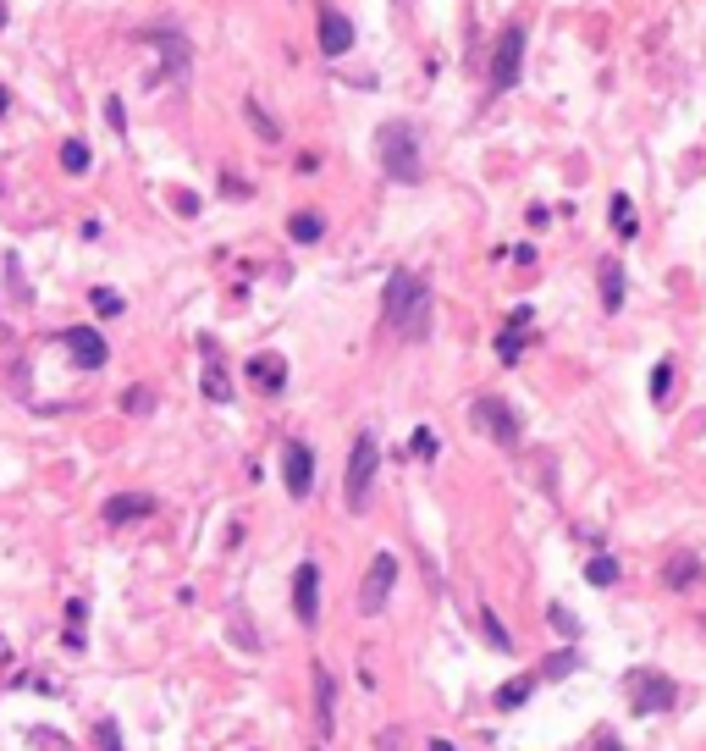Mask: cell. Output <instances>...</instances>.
<instances>
[{
	"label": "cell",
	"mask_w": 706,
	"mask_h": 751,
	"mask_svg": "<svg viewBox=\"0 0 706 751\" xmlns=\"http://www.w3.org/2000/svg\"><path fill=\"white\" fill-rule=\"evenodd\" d=\"M525 78V28L508 23L497 34V50H491V94H508Z\"/></svg>",
	"instance_id": "obj_5"
},
{
	"label": "cell",
	"mask_w": 706,
	"mask_h": 751,
	"mask_svg": "<svg viewBox=\"0 0 706 751\" xmlns=\"http://www.w3.org/2000/svg\"><path fill=\"white\" fill-rule=\"evenodd\" d=\"M475 426L491 437V442H503V448H519V437H525V420H519V409L508 403V398H497V392H480L475 398Z\"/></svg>",
	"instance_id": "obj_4"
},
{
	"label": "cell",
	"mask_w": 706,
	"mask_h": 751,
	"mask_svg": "<svg viewBox=\"0 0 706 751\" xmlns=\"http://www.w3.org/2000/svg\"><path fill=\"white\" fill-rule=\"evenodd\" d=\"M376 469H381V442H376V431H359L353 453H348V469H342V503L353 519H365L376 503Z\"/></svg>",
	"instance_id": "obj_2"
},
{
	"label": "cell",
	"mask_w": 706,
	"mask_h": 751,
	"mask_svg": "<svg viewBox=\"0 0 706 751\" xmlns=\"http://www.w3.org/2000/svg\"><path fill=\"white\" fill-rule=\"evenodd\" d=\"M144 514H155V498H144V492L105 498V509H100V519H105V525H127V519H144Z\"/></svg>",
	"instance_id": "obj_15"
},
{
	"label": "cell",
	"mask_w": 706,
	"mask_h": 751,
	"mask_svg": "<svg viewBox=\"0 0 706 751\" xmlns=\"http://www.w3.org/2000/svg\"><path fill=\"white\" fill-rule=\"evenodd\" d=\"M61 172H73V177L89 172V144H83V139H66V144H61Z\"/></svg>",
	"instance_id": "obj_24"
},
{
	"label": "cell",
	"mask_w": 706,
	"mask_h": 751,
	"mask_svg": "<svg viewBox=\"0 0 706 751\" xmlns=\"http://www.w3.org/2000/svg\"><path fill=\"white\" fill-rule=\"evenodd\" d=\"M243 111H249V122H254V133H260V139H270V144L281 139V127H276V122L260 111V100H243Z\"/></svg>",
	"instance_id": "obj_27"
},
{
	"label": "cell",
	"mask_w": 706,
	"mask_h": 751,
	"mask_svg": "<svg viewBox=\"0 0 706 751\" xmlns=\"http://www.w3.org/2000/svg\"><path fill=\"white\" fill-rule=\"evenodd\" d=\"M288 238H293V243H320V238H326V222H320L315 211H299V216L288 222Z\"/></svg>",
	"instance_id": "obj_20"
},
{
	"label": "cell",
	"mask_w": 706,
	"mask_h": 751,
	"mask_svg": "<svg viewBox=\"0 0 706 751\" xmlns=\"http://www.w3.org/2000/svg\"><path fill=\"white\" fill-rule=\"evenodd\" d=\"M381 166L397 183H419V133L408 122H387L381 127Z\"/></svg>",
	"instance_id": "obj_3"
},
{
	"label": "cell",
	"mask_w": 706,
	"mask_h": 751,
	"mask_svg": "<svg viewBox=\"0 0 706 751\" xmlns=\"http://www.w3.org/2000/svg\"><path fill=\"white\" fill-rule=\"evenodd\" d=\"M249 381H254L265 398H276L281 387H288V360H281V354H254V360H249Z\"/></svg>",
	"instance_id": "obj_13"
},
{
	"label": "cell",
	"mask_w": 706,
	"mask_h": 751,
	"mask_svg": "<svg viewBox=\"0 0 706 751\" xmlns=\"http://www.w3.org/2000/svg\"><path fill=\"white\" fill-rule=\"evenodd\" d=\"M293 619L304 630L320 625V564H309V558L293 569Z\"/></svg>",
	"instance_id": "obj_9"
},
{
	"label": "cell",
	"mask_w": 706,
	"mask_h": 751,
	"mask_svg": "<svg viewBox=\"0 0 706 751\" xmlns=\"http://www.w3.org/2000/svg\"><path fill=\"white\" fill-rule=\"evenodd\" d=\"M94 310H100V315H122V299H116L111 288H94Z\"/></svg>",
	"instance_id": "obj_33"
},
{
	"label": "cell",
	"mask_w": 706,
	"mask_h": 751,
	"mask_svg": "<svg viewBox=\"0 0 706 751\" xmlns=\"http://www.w3.org/2000/svg\"><path fill=\"white\" fill-rule=\"evenodd\" d=\"M392 586H397V553H376L370 569H365V586H359V613H365V619H381V613H387Z\"/></svg>",
	"instance_id": "obj_6"
},
{
	"label": "cell",
	"mask_w": 706,
	"mask_h": 751,
	"mask_svg": "<svg viewBox=\"0 0 706 751\" xmlns=\"http://www.w3.org/2000/svg\"><path fill=\"white\" fill-rule=\"evenodd\" d=\"M309 751H320V746H309Z\"/></svg>",
	"instance_id": "obj_38"
},
{
	"label": "cell",
	"mask_w": 706,
	"mask_h": 751,
	"mask_svg": "<svg viewBox=\"0 0 706 751\" xmlns=\"http://www.w3.org/2000/svg\"><path fill=\"white\" fill-rule=\"evenodd\" d=\"M607 216H613V232H618L623 243H629V238H641V222H634V199H629V193H613Z\"/></svg>",
	"instance_id": "obj_19"
},
{
	"label": "cell",
	"mask_w": 706,
	"mask_h": 751,
	"mask_svg": "<svg viewBox=\"0 0 706 751\" xmlns=\"http://www.w3.org/2000/svg\"><path fill=\"white\" fill-rule=\"evenodd\" d=\"M596 282H602V310L618 315V310H623V265H618V260H602V265H596Z\"/></svg>",
	"instance_id": "obj_17"
},
{
	"label": "cell",
	"mask_w": 706,
	"mask_h": 751,
	"mask_svg": "<svg viewBox=\"0 0 706 751\" xmlns=\"http://www.w3.org/2000/svg\"><path fill=\"white\" fill-rule=\"evenodd\" d=\"M309 674H315V724H320V735H331L337 729V679L320 657L309 663Z\"/></svg>",
	"instance_id": "obj_12"
},
{
	"label": "cell",
	"mask_w": 706,
	"mask_h": 751,
	"mask_svg": "<svg viewBox=\"0 0 706 751\" xmlns=\"http://www.w3.org/2000/svg\"><path fill=\"white\" fill-rule=\"evenodd\" d=\"M408 453H414V459H436V453H442V442H436V431H431V426H419V431L408 437Z\"/></svg>",
	"instance_id": "obj_25"
},
{
	"label": "cell",
	"mask_w": 706,
	"mask_h": 751,
	"mask_svg": "<svg viewBox=\"0 0 706 751\" xmlns=\"http://www.w3.org/2000/svg\"><path fill=\"white\" fill-rule=\"evenodd\" d=\"M668 387H673V360H657V371H652V398L668 403Z\"/></svg>",
	"instance_id": "obj_29"
},
{
	"label": "cell",
	"mask_w": 706,
	"mask_h": 751,
	"mask_svg": "<svg viewBox=\"0 0 706 751\" xmlns=\"http://www.w3.org/2000/svg\"><path fill=\"white\" fill-rule=\"evenodd\" d=\"M706 580V564L695 558V553H679V558H668V569H662V586L668 591H684V586H701Z\"/></svg>",
	"instance_id": "obj_16"
},
{
	"label": "cell",
	"mask_w": 706,
	"mask_h": 751,
	"mask_svg": "<svg viewBox=\"0 0 706 751\" xmlns=\"http://www.w3.org/2000/svg\"><path fill=\"white\" fill-rule=\"evenodd\" d=\"M381 751H403V729H387V735H381Z\"/></svg>",
	"instance_id": "obj_35"
},
{
	"label": "cell",
	"mask_w": 706,
	"mask_h": 751,
	"mask_svg": "<svg viewBox=\"0 0 706 751\" xmlns=\"http://www.w3.org/2000/svg\"><path fill=\"white\" fill-rule=\"evenodd\" d=\"M61 349L73 354V365H83V371H100V365L111 360L105 337H100L94 326H66V331H61Z\"/></svg>",
	"instance_id": "obj_10"
},
{
	"label": "cell",
	"mask_w": 706,
	"mask_h": 751,
	"mask_svg": "<svg viewBox=\"0 0 706 751\" xmlns=\"http://www.w3.org/2000/svg\"><path fill=\"white\" fill-rule=\"evenodd\" d=\"M618 575H623V569H618V558H607V553H596V558L585 564V580H591V586H602V591H607V586H618Z\"/></svg>",
	"instance_id": "obj_23"
},
{
	"label": "cell",
	"mask_w": 706,
	"mask_h": 751,
	"mask_svg": "<svg viewBox=\"0 0 706 751\" xmlns=\"http://www.w3.org/2000/svg\"><path fill=\"white\" fill-rule=\"evenodd\" d=\"M426 751H458V746H447V740H431V746H426Z\"/></svg>",
	"instance_id": "obj_36"
},
{
	"label": "cell",
	"mask_w": 706,
	"mask_h": 751,
	"mask_svg": "<svg viewBox=\"0 0 706 751\" xmlns=\"http://www.w3.org/2000/svg\"><path fill=\"white\" fill-rule=\"evenodd\" d=\"M199 349H204V381H199L204 398H210V403H227V398H232V381H227V365L216 360V343H210V337H199Z\"/></svg>",
	"instance_id": "obj_14"
},
{
	"label": "cell",
	"mask_w": 706,
	"mask_h": 751,
	"mask_svg": "<svg viewBox=\"0 0 706 751\" xmlns=\"http://www.w3.org/2000/svg\"><path fill=\"white\" fill-rule=\"evenodd\" d=\"M221 188H227V193H232V199H249V183H243V177H227V183H221Z\"/></svg>",
	"instance_id": "obj_34"
},
{
	"label": "cell",
	"mask_w": 706,
	"mask_h": 751,
	"mask_svg": "<svg viewBox=\"0 0 706 751\" xmlns=\"http://www.w3.org/2000/svg\"><path fill=\"white\" fill-rule=\"evenodd\" d=\"M348 50H353V17L320 6V55H348Z\"/></svg>",
	"instance_id": "obj_11"
},
{
	"label": "cell",
	"mask_w": 706,
	"mask_h": 751,
	"mask_svg": "<svg viewBox=\"0 0 706 751\" xmlns=\"http://www.w3.org/2000/svg\"><path fill=\"white\" fill-rule=\"evenodd\" d=\"M475 619H480V636H485L491 647H497V652H514V636L503 630V619H497V613H491V608H480Z\"/></svg>",
	"instance_id": "obj_22"
},
{
	"label": "cell",
	"mask_w": 706,
	"mask_h": 751,
	"mask_svg": "<svg viewBox=\"0 0 706 751\" xmlns=\"http://www.w3.org/2000/svg\"><path fill=\"white\" fill-rule=\"evenodd\" d=\"M281 487H288V498H299V503L315 492V453L299 437L281 442Z\"/></svg>",
	"instance_id": "obj_8"
},
{
	"label": "cell",
	"mask_w": 706,
	"mask_h": 751,
	"mask_svg": "<svg viewBox=\"0 0 706 751\" xmlns=\"http://www.w3.org/2000/svg\"><path fill=\"white\" fill-rule=\"evenodd\" d=\"M122 409H127V415H150L155 392H150V387H127V392H122Z\"/></svg>",
	"instance_id": "obj_28"
},
{
	"label": "cell",
	"mask_w": 706,
	"mask_h": 751,
	"mask_svg": "<svg viewBox=\"0 0 706 751\" xmlns=\"http://www.w3.org/2000/svg\"><path fill=\"white\" fill-rule=\"evenodd\" d=\"M535 686H541V679H535V674H514V679H508V686H497V697H491V702H497L503 713H514V707H525V702L535 697Z\"/></svg>",
	"instance_id": "obj_18"
},
{
	"label": "cell",
	"mask_w": 706,
	"mask_h": 751,
	"mask_svg": "<svg viewBox=\"0 0 706 751\" xmlns=\"http://www.w3.org/2000/svg\"><path fill=\"white\" fill-rule=\"evenodd\" d=\"M381 315H387V326L403 337V343H426V337H431V315H436L431 282L419 277V271H392L387 293H381Z\"/></svg>",
	"instance_id": "obj_1"
},
{
	"label": "cell",
	"mask_w": 706,
	"mask_h": 751,
	"mask_svg": "<svg viewBox=\"0 0 706 751\" xmlns=\"http://www.w3.org/2000/svg\"><path fill=\"white\" fill-rule=\"evenodd\" d=\"M574 668H580V652H574V647H563V652L546 657V679H563V674H574Z\"/></svg>",
	"instance_id": "obj_26"
},
{
	"label": "cell",
	"mask_w": 706,
	"mask_h": 751,
	"mask_svg": "<svg viewBox=\"0 0 706 751\" xmlns=\"http://www.w3.org/2000/svg\"><path fill=\"white\" fill-rule=\"evenodd\" d=\"M105 122H111V133H127V111H122V100H116V94L105 100Z\"/></svg>",
	"instance_id": "obj_32"
},
{
	"label": "cell",
	"mask_w": 706,
	"mask_h": 751,
	"mask_svg": "<svg viewBox=\"0 0 706 751\" xmlns=\"http://www.w3.org/2000/svg\"><path fill=\"white\" fill-rule=\"evenodd\" d=\"M607 751H618V746H607Z\"/></svg>",
	"instance_id": "obj_37"
},
{
	"label": "cell",
	"mask_w": 706,
	"mask_h": 751,
	"mask_svg": "<svg viewBox=\"0 0 706 751\" xmlns=\"http://www.w3.org/2000/svg\"><path fill=\"white\" fill-rule=\"evenodd\" d=\"M525 331H530V326H514V321L503 326V337H497V360H503V365H519V354H525Z\"/></svg>",
	"instance_id": "obj_21"
},
{
	"label": "cell",
	"mask_w": 706,
	"mask_h": 751,
	"mask_svg": "<svg viewBox=\"0 0 706 751\" xmlns=\"http://www.w3.org/2000/svg\"><path fill=\"white\" fill-rule=\"evenodd\" d=\"M629 697H634V713H668L673 702H679V686L668 674H657V668H634L629 679Z\"/></svg>",
	"instance_id": "obj_7"
},
{
	"label": "cell",
	"mask_w": 706,
	"mask_h": 751,
	"mask_svg": "<svg viewBox=\"0 0 706 751\" xmlns=\"http://www.w3.org/2000/svg\"><path fill=\"white\" fill-rule=\"evenodd\" d=\"M94 740H100V751H122V729H116V718H100V724H94Z\"/></svg>",
	"instance_id": "obj_30"
},
{
	"label": "cell",
	"mask_w": 706,
	"mask_h": 751,
	"mask_svg": "<svg viewBox=\"0 0 706 751\" xmlns=\"http://www.w3.org/2000/svg\"><path fill=\"white\" fill-rule=\"evenodd\" d=\"M546 619H552V625H557L563 636H569V641L580 636V619H574V613H569V608H557V602H552V613H546Z\"/></svg>",
	"instance_id": "obj_31"
}]
</instances>
